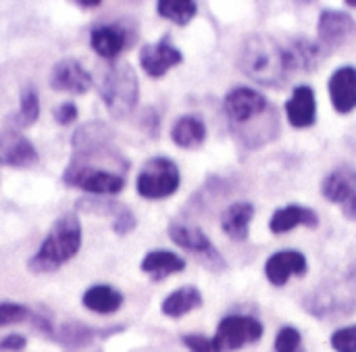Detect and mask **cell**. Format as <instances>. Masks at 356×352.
I'll return each mask as SVG.
<instances>
[{"mask_svg":"<svg viewBox=\"0 0 356 352\" xmlns=\"http://www.w3.org/2000/svg\"><path fill=\"white\" fill-rule=\"evenodd\" d=\"M332 349L336 352H356V326H348L334 332Z\"/></svg>","mask_w":356,"mask_h":352,"instance_id":"4dcf8cb0","label":"cell"},{"mask_svg":"<svg viewBox=\"0 0 356 352\" xmlns=\"http://www.w3.org/2000/svg\"><path fill=\"white\" fill-rule=\"evenodd\" d=\"M356 35L355 19L344 10H323L317 23V42L323 52H332L348 44Z\"/></svg>","mask_w":356,"mask_h":352,"instance_id":"9c48e42d","label":"cell"},{"mask_svg":"<svg viewBox=\"0 0 356 352\" xmlns=\"http://www.w3.org/2000/svg\"><path fill=\"white\" fill-rule=\"evenodd\" d=\"M100 98L113 119H127L140 100V81L131 65H113L100 83Z\"/></svg>","mask_w":356,"mask_h":352,"instance_id":"277c9868","label":"cell"},{"mask_svg":"<svg viewBox=\"0 0 356 352\" xmlns=\"http://www.w3.org/2000/svg\"><path fill=\"white\" fill-rule=\"evenodd\" d=\"M275 352H307L302 349V334L292 326L282 328L275 336Z\"/></svg>","mask_w":356,"mask_h":352,"instance_id":"83f0119b","label":"cell"},{"mask_svg":"<svg viewBox=\"0 0 356 352\" xmlns=\"http://www.w3.org/2000/svg\"><path fill=\"white\" fill-rule=\"evenodd\" d=\"M50 88L54 92H69V94H86L94 79L92 75L86 71V67L73 58V56H65L60 58L52 71H50V79H48Z\"/></svg>","mask_w":356,"mask_h":352,"instance_id":"8fae6325","label":"cell"},{"mask_svg":"<svg viewBox=\"0 0 356 352\" xmlns=\"http://www.w3.org/2000/svg\"><path fill=\"white\" fill-rule=\"evenodd\" d=\"M123 294L113 288V286H106V284H96V286H90L83 296H81V303L88 311L92 313H98V315H111V313H117L121 307H123Z\"/></svg>","mask_w":356,"mask_h":352,"instance_id":"603a6c76","label":"cell"},{"mask_svg":"<svg viewBox=\"0 0 356 352\" xmlns=\"http://www.w3.org/2000/svg\"><path fill=\"white\" fill-rule=\"evenodd\" d=\"M140 269L154 282H161L169 275L181 273L186 269V259L171 250H150L144 255Z\"/></svg>","mask_w":356,"mask_h":352,"instance_id":"44dd1931","label":"cell"},{"mask_svg":"<svg viewBox=\"0 0 356 352\" xmlns=\"http://www.w3.org/2000/svg\"><path fill=\"white\" fill-rule=\"evenodd\" d=\"M81 242H83V230L77 215L73 213L60 215L52 223L38 253L27 261V269L35 275L54 273L79 253Z\"/></svg>","mask_w":356,"mask_h":352,"instance_id":"3957f363","label":"cell"},{"mask_svg":"<svg viewBox=\"0 0 356 352\" xmlns=\"http://www.w3.org/2000/svg\"><path fill=\"white\" fill-rule=\"evenodd\" d=\"M223 111L229 119L236 138L248 148H259L275 140L280 131V117L265 94L248 86H238L227 92Z\"/></svg>","mask_w":356,"mask_h":352,"instance_id":"6da1fadb","label":"cell"},{"mask_svg":"<svg viewBox=\"0 0 356 352\" xmlns=\"http://www.w3.org/2000/svg\"><path fill=\"white\" fill-rule=\"evenodd\" d=\"M38 150L29 138L17 129H8L0 136V163L17 169H27L38 163Z\"/></svg>","mask_w":356,"mask_h":352,"instance_id":"4fadbf2b","label":"cell"},{"mask_svg":"<svg viewBox=\"0 0 356 352\" xmlns=\"http://www.w3.org/2000/svg\"><path fill=\"white\" fill-rule=\"evenodd\" d=\"M296 227L317 230L319 227V215L311 207L286 205V207L277 209L269 219V230L273 234H288V232H292Z\"/></svg>","mask_w":356,"mask_h":352,"instance_id":"ac0fdd59","label":"cell"},{"mask_svg":"<svg viewBox=\"0 0 356 352\" xmlns=\"http://www.w3.org/2000/svg\"><path fill=\"white\" fill-rule=\"evenodd\" d=\"M127 44H129V31L121 23H102L90 31L92 50L106 61H115L127 48Z\"/></svg>","mask_w":356,"mask_h":352,"instance_id":"5bb4252c","label":"cell"},{"mask_svg":"<svg viewBox=\"0 0 356 352\" xmlns=\"http://www.w3.org/2000/svg\"><path fill=\"white\" fill-rule=\"evenodd\" d=\"M181 173L175 161L169 157H152L144 163V167L138 173L136 190L142 198L148 200H161L169 198L179 190Z\"/></svg>","mask_w":356,"mask_h":352,"instance_id":"5b68a950","label":"cell"},{"mask_svg":"<svg viewBox=\"0 0 356 352\" xmlns=\"http://www.w3.org/2000/svg\"><path fill=\"white\" fill-rule=\"evenodd\" d=\"M40 117V96L33 86H25L19 92V111L15 115L17 127H31Z\"/></svg>","mask_w":356,"mask_h":352,"instance_id":"484cf974","label":"cell"},{"mask_svg":"<svg viewBox=\"0 0 356 352\" xmlns=\"http://www.w3.org/2000/svg\"><path fill=\"white\" fill-rule=\"evenodd\" d=\"M309 273V261L300 250H280L265 263V278L271 286H286L290 278H305Z\"/></svg>","mask_w":356,"mask_h":352,"instance_id":"7c38bea8","label":"cell"},{"mask_svg":"<svg viewBox=\"0 0 356 352\" xmlns=\"http://www.w3.org/2000/svg\"><path fill=\"white\" fill-rule=\"evenodd\" d=\"M181 342L186 344V349L190 352H221L215 338H207L200 334H188L181 338Z\"/></svg>","mask_w":356,"mask_h":352,"instance_id":"1f68e13d","label":"cell"},{"mask_svg":"<svg viewBox=\"0 0 356 352\" xmlns=\"http://www.w3.org/2000/svg\"><path fill=\"white\" fill-rule=\"evenodd\" d=\"M25 346H27V340L25 336H19V334H10L4 340H0V351L4 352H21L25 351Z\"/></svg>","mask_w":356,"mask_h":352,"instance_id":"836d02e7","label":"cell"},{"mask_svg":"<svg viewBox=\"0 0 356 352\" xmlns=\"http://www.w3.org/2000/svg\"><path fill=\"white\" fill-rule=\"evenodd\" d=\"M52 115H54V121H56L58 125H71V123L77 121L79 111H77V104H75V102H60V104L54 109Z\"/></svg>","mask_w":356,"mask_h":352,"instance_id":"d6a6232c","label":"cell"},{"mask_svg":"<svg viewBox=\"0 0 356 352\" xmlns=\"http://www.w3.org/2000/svg\"><path fill=\"white\" fill-rule=\"evenodd\" d=\"M75 4L81 8H98L102 4V0H75Z\"/></svg>","mask_w":356,"mask_h":352,"instance_id":"d590c367","label":"cell"},{"mask_svg":"<svg viewBox=\"0 0 356 352\" xmlns=\"http://www.w3.org/2000/svg\"><path fill=\"white\" fill-rule=\"evenodd\" d=\"M63 182L71 188L83 190L92 196H115L125 188V175L98 169V167H86L77 163H69L63 171Z\"/></svg>","mask_w":356,"mask_h":352,"instance_id":"8992f818","label":"cell"},{"mask_svg":"<svg viewBox=\"0 0 356 352\" xmlns=\"http://www.w3.org/2000/svg\"><path fill=\"white\" fill-rule=\"evenodd\" d=\"M330 98L332 106L340 115H348L356 109V67H340L332 73L330 83Z\"/></svg>","mask_w":356,"mask_h":352,"instance_id":"9a60e30c","label":"cell"},{"mask_svg":"<svg viewBox=\"0 0 356 352\" xmlns=\"http://www.w3.org/2000/svg\"><path fill=\"white\" fill-rule=\"evenodd\" d=\"M204 303L200 290L196 286H184V288H177L175 292H171L163 305H161V311L165 317H171V319H179L196 309H200Z\"/></svg>","mask_w":356,"mask_h":352,"instance_id":"cb8c5ba5","label":"cell"},{"mask_svg":"<svg viewBox=\"0 0 356 352\" xmlns=\"http://www.w3.org/2000/svg\"><path fill=\"white\" fill-rule=\"evenodd\" d=\"M156 13L167 19L173 21L175 25H188L196 13H198V2L194 0H159L156 2Z\"/></svg>","mask_w":356,"mask_h":352,"instance_id":"d4e9b609","label":"cell"},{"mask_svg":"<svg viewBox=\"0 0 356 352\" xmlns=\"http://www.w3.org/2000/svg\"><path fill=\"white\" fill-rule=\"evenodd\" d=\"M321 194L334 202V205H344L356 194V167L344 163L332 169L323 182H321Z\"/></svg>","mask_w":356,"mask_h":352,"instance_id":"e0dca14e","label":"cell"},{"mask_svg":"<svg viewBox=\"0 0 356 352\" xmlns=\"http://www.w3.org/2000/svg\"><path fill=\"white\" fill-rule=\"evenodd\" d=\"M238 65L246 77L261 86L280 88L286 83V79L292 75L288 69L286 48L275 42V38L265 33H254L246 38Z\"/></svg>","mask_w":356,"mask_h":352,"instance_id":"7a4b0ae2","label":"cell"},{"mask_svg":"<svg viewBox=\"0 0 356 352\" xmlns=\"http://www.w3.org/2000/svg\"><path fill=\"white\" fill-rule=\"evenodd\" d=\"M136 227H138V219H136L134 211L127 209L125 205H121V209H119L117 215L113 217L111 230H113L117 236H127V234H131Z\"/></svg>","mask_w":356,"mask_h":352,"instance_id":"f546056e","label":"cell"},{"mask_svg":"<svg viewBox=\"0 0 356 352\" xmlns=\"http://www.w3.org/2000/svg\"><path fill=\"white\" fill-rule=\"evenodd\" d=\"M96 334H98L96 330H90V328H86V326L69 323V326L63 328L60 338H63V342L69 344V346H83V344H88Z\"/></svg>","mask_w":356,"mask_h":352,"instance_id":"f1b7e54d","label":"cell"},{"mask_svg":"<svg viewBox=\"0 0 356 352\" xmlns=\"http://www.w3.org/2000/svg\"><path fill=\"white\" fill-rule=\"evenodd\" d=\"M181 61H184V54L177 46L171 44L169 35L161 38L159 42L144 44L140 50V67L144 69L148 77L159 79L173 67L181 65Z\"/></svg>","mask_w":356,"mask_h":352,"instance_id":"30bf717a","label":"cell"},{"mask_svg":"<svg viewBox=\"0 0 356 352\" xmlns=\"http://www.w3.org/2000/svg\"><path fill=\"white\" fill-rule=\"evenodd\" d=\"M286 115L292 127L307 129L317 123V98L311 86H296L286 102Z\"/></svg>","mask_w":356,"mask_h":352,"instance_id":"2e32d148","label":"cell"},{"mask_svg":"<svg viewBox=\"0 0 356 352\" xmlns=\"http://www.w3.org/2000/svg\"><path fill=\"white\" fill-rule=\"evenodd\" d=\"M286 48V58H288V69L290 73L296 71H313L323 58V48L319 42H313L309 38H296L292 40Z\"/></svg>","mask_w":356,"mask_h":352,"instance_id":"ffe728a7","label":"cell"},{"mask_svg":"<svg viewBox=\"0 0 356 352\" xmlns=\"http://www.w3.org/2000/svg\"><path fill=\"white\" fill-rule=\"evenodd\" d=\"M346 4L348 6H356V0H346Z\"/></svg>","mask_w":356,"mask_h":352,"instance_id":"8d00e7d4","label":"cell"},{"mask_svg":"<svg viewBox=\"0 0 356 352\" xmlns=\"http://www.w3.org/2000/svg\"><path fill=\"white\" fill-rule=\"evenodd\" d=\"M31 309L19 303H0V328L17 326L31 319Z\"/></svg>","mask_w":356,"mask_h":352,"instance_id":"4316f807","label":"cell"},{"mask_svg":"<svg viewBox=\"0 0 356 352\" xmlns=\"http://www.w3.org/2000/svg\"><path fill=\"white\" fill-rule=\"evenodd\" d=\"M167 234L171 238L173 244H177L179 248L198 255V259H202V263L213 269V271H223L227 269L225 259L221 257V253L217 250V246L211 242V238L196 225H188L181 221H173L167 227Z\"/></svg>","mask_w":356,"mask_h":352,"instance_id":"52a82bcc","label":"cell"},{"mask_svg":"<svg viewBox=\"0 0 356 352\" xmlns=\"http://www.w3.org/2000/svg\"><path fill=\"white\" fill-rule=\"evenodd\" d=\"M342 215H344L348 221H356V194L348 200V202L342 205Z\"/></svg>","mask_w":356,"mask_h":352,"instance_id":"e575fe53","label":"cell"},{"mask_svg":"<svg viewBox=\"0 0 356 352\" xmlns=\"http://www.w3.org/2000/svg\"><path fill=\"white\" fill-rule=\"evenodd\" d=\"M257 209L252 202L240 200L229 205L221 215V230L223 234L234 242H246L250 236V221L254 217Z\"/></svg>","mask_w":356,"mask_h":352,"instance_id":"d6986e66","label":"cell"},{"mask_svg":"<svg viewBox=\"0 0 356 352\" xmlns=\"http://www.w3.org/2000/svg\"><path fill=\"white\" fill-rule=\"evenodd\" d=\"M171 140L184 150L198 148L207 140V125L196 115H181L171 127Z\"/></svg>","mask_w":356,"mask_h":352,"instance_id":"7402d4cb","label":"cell"},{"mask_svg":"<svg viewBox=\"0 0 356 352\" xmlns=\"http://www.w3.org/2000/svg\"><path fill=\"white\" fill-rule=\"evenodd\" d=\"M265 328L257 317L250 315H227L219 321L215 342L221 352H236L263 338Z\"/></svg>","mask_w":356,"mask_h":352,"instance_id":"ba28073f","label":"cell"}]
</instances>
